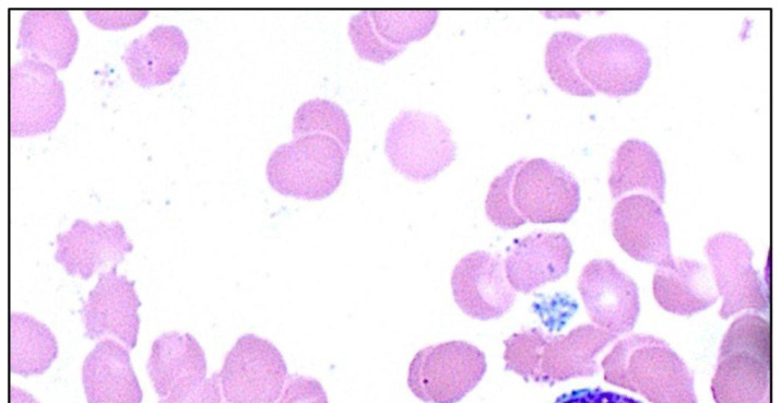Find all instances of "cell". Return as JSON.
Returning a JSON list of instances; mask_svg holds the SVG:
<instances>
[{"mask_svg": "<svg viewBox=\"0 0 781 403\" xmlns=\"http://www.w3.org/2000/svg\"><path fill=\"white\" fill-rule=\"evenodd\" d=\"M189 54L184 31L171 24H159L132 39L121 60L134 83L144 88L169 83L180 71Z\"/></svg>", "mask_w": 781, "mask_h": 403, "instance_id": "ac0fdd59", "label": "cell"}, {"mask_svg": "<svg viewBox=\"0 0 781 403\" xmlns=\"http://www.w3.org/2000/svg\"><path fill=\"white\" fill-rule=\"evenodd\" d=\"M450 283L461 311L481 321L504 316L517 296L506 277L500 256L484 250L461 258L452 270Z\"/></svg>", "mask_w": 781, "mask_h": 403, "instance_id": "4fadbf2b", "label": "cell"}, {"mask_svg": "<svg viewBox=\"0 0 781 403\" xmlns=\"http://www.w3.org/2000/svg\"><path fill=\"white\" fill-rule=\"evenodd\" d=\"M516 211L525 222L567 223L580 205V186L563 166L535 157L518 168L511 187Z\"/></svg>", "mask_w": 781, "mask_h": 403, "instance_id": "30bf717a", "label": "cell"}, {"mask_svg": "<svg viewBox=\"0 0 781 403\" xmlns=\"http://www.w3.org/2000/svg\"><path fill=\"white\" fill-rule=\"evenodd\" d=\"M656 303L678 316H693L718 300L709 269L696 260L675 259L674 265L658 266L652 281Z\"/></svg>", "mask_w": 781, "mask_h": 403, "instance_id": "7402d4cb", "label": "cell"}, {"mask_svg": "<svg viewBox=\"0 0 781 403\" xmlns=\"http://www.w3.org/2000/svg\"><path fill=\"white\" fill-rule=\"evenodd\" d=\"M347 33L358 57L371 62L386 63L405 49L386 43L378 35L368 10H362L350 17Z\"/></svg>", "mask_w": 781, "mask_h": 403, "instance_id": "f1b7e54d", "label": "cell"}, {"mask_svg": "<svg viewBox=\"0 0 781 403\" xmlns=\"http://www.w3.org/2000/svg\"><path fill=\"white\" fill-rule=\"evenodd\" d=\"M55 260L71 276L88 280L98 269L118 265L133 245L119 221L90 223L75 220L56 237Z\"/></svg>", "mask_w": 781, "mask_h": 403, "instance_id": "2e32d148", "label": "cell"}, {"mask_svg": "<svg viewBox=\"0 0 781 403\" xmlns=\"http://www.w3.org/2000/svg\"><path fill=\"white\" fill-rule=\"evenodd\" d=\"M523 161L514 162L496 176L485 199L486 216L501 229H513L526 223L516 211L511 197L512 181Z\"/></svg>", "mask_w": 781, "mask_h": 403, "instance_id": "83f0119b", "label": "cell"}, {"mask_svg": "<svg viewBox=\"0 0 781 403\" xmlns=\"http://www.w3.org/2000/svg\"><path fill=\"white\" fill-rule=\"evenodd\" d=\"M647 47L626 34H605L587 38L576 54L581 78L596 93L611 97L636 94L651 69Z\"/></svg>", "mask_w": 781, "mask_h": 403, "instance_id": "ba28073f", "label": "cell"}, {"mask_svg": "<svg viewBox=\"0 0 781 403\" xmlns=\"http://www.w3.org/2000/svg\"><path fill=\"white\" fill-rule=\"evenodd\" d=\"M487 370L485 354L465 341H449L418 351L407 371V387L426 403H457Z\"/></svg>", "mask_w": 781, "mask_h": 403, "instance_id": "8992f818", "label": "cell"}, {"mask_svg": "<svg viewBox=\"0 0 781 403\" xmlns=\"http://www.w3.org/2000/svg\"><path fill=\"white\" fill-rule=\"evenodd\" d=\"M612 232L632 259L656 266L674 265L668 224L652 197L630 194L618 200L612 211Z\"/></svg>", "mask_w": 781, "mask_h": 403, "instance_id": "9a60e30c", "label": "cell"}, {"mask_svg": "<svg viewBox=\"0 0 781 403\" xmlns=\"http://www.w3.org/2000/svg\"><path fill=\"white\" fill-rule=\"evenodd\" d=\"M553 403H641L630 396L600 388L572 390L558 396Z\"/></svg>", "mask_w": 781, "mask_h": 403, "instance_id": "d6a6232c", "label": "cell"}, {"mask_svg": "<svg viewBox=\"0 0 781 403\" xmlns=\"http://www.w3.org/2000/svg\"><path fill=\"white\" fill-rule=\"evenodd\" d=\"M384 153L405 178L427 181L455 159L457 145L449 127L437 115L403 109L389 123Z\"/></svg>", "mask_w": 781, "mask_h": 403, "instance_id": "5b68a950", "label": "cell"}, {"mask_svg": "<svg viewBox=\"0 0 781 403\" xmlns=\"http://www.w3.org/2000/svg\"><path fill=\"white\" fill-rule=\"evenodd\" d=\"M146 369L161 399L206 379L202 347L191 334L176 331L163 333L154 340Z\"/></svg>", "mask_w": 781, "mask_h": 403, "instance_id": "44dd1931", "label": "cell"}, {"mask_svg": "<svg viewBox=\"0 0 781 403\" xmlns=\"http://www.w3.org/2000/svg\"><path fill=\"white\" fill-rule=\"evenodd\" d=\"M370 17L378 35L388 44L404 47L426 37L435 27L439 12L435 10H371Z\"/></svg>", "mask_w": 781, "mask_h": 403, "instance_id": "4316f807", "label": "cell"}, {"mask_svg": "<svg viewBox=\"0 0 781 403\" xmlns=\"http://www.w3.org/2000/svg\"><path fill=\"white\" fill-rule=\"evenodd\" d=\"M608 187L614 199L632 190H641L663 203L665 175L656 151L642 140L624 141L612 158Z\"/></svg>", "mask_w": 781, "mask_h": 403, "instance_id": "603a6c76", "label": "cell"}, {"mask_svg": "<svg viewBox=\"0 0 781 403\" xmlns=\"http://www.w3.org/2000/svg\"><path fill=\"white\" fill-rule=\"evenodd\" d=\"M604 380L651 403H697L694 376L671 346L653 335L618 341L603 358Z\"/></svg>", "mask_w": 781, "mask_h": 403, "instance_id": "7a4b0ae2", "label": "cell"}, {"mask_svg": "<svg viewBox=\"0 0 781 403\" xmlns=\"http://www.w3.org/2000/svg\"><path fill=\"white\" fill-rule=\"evenodd\" d=\"M135 282L117 273V265L100 272L80 310L90 340L113 335L132 349L138 342L141 306Z\"/></svg>", "mask_w": 781, "mask_h": 403, "instance_id": "5bb4252c", "label": "cell"}, {"mask_svg": "<svg viewBox=\"0 0 781 403\" xmlns=\"http://www.w3.org/2000/svg\"><path fill=\"white\" fill-rule=\"evenodd\" d=\"M86 19L100 29L119 31L131 27L144 20L147 10H86Z\"/></svg>", "mask_w": 781, "mask_h": 403, "instance_id": "4dcf8cb0", "label": "cell"}, {"mask_svg": "<svg viewBox=\"0 0 781 403\" xmlns=\"http://www.w3.org/2000/svg\"><path fill=\"white\" fill-rule=\"evenodd\" d=\"M82 383L87 403H142L129 352L113 339L99 341L86 355Z\"/></svg>", "mask_w": 781, "mask_h": 403, "instance_id": "d6986e66", "label": "cell"}, {"mask_svg": "<svg viewBox=\"0 0 781 403\" xmlns=\"http://www.w3.org/2000/svg\"><path fill=\"white\" fill-rule=\"evenodd\" d=\"M222 390L218 372L204 381L180 389L162 398L158 403H221Z\"/></svg>", "mask_w": 781, "mask_h": 403, "instance_id": "f546056e", "label": "cell"}, {"mask_svg": "<svg viewBox=\"0 0 781 403\" xmlns=\"http://www.w3.org/2000/svg\"><path fill=\"white\" fill-rule=\"evenodd\" d=\"M572 252L564 233H532L508 247L504 260L506 277L516 292L529 294L567 274Z\"/></svg>", "mask_w": 781, "mask_h": 403, "instance_id": "e0dca14e", "label": "cell"}, {"mask_svg": "<svg viewBox=\"0 0 781 403\" xmlns=\"http://www.w3.org/2000/svg\"><path fill=\"white\" fill-rule=\"evenodd\" d=\"M67 99L57 70L22 56L9 71V131L12 138L51 132L61 120Z\"/></svg>", "mask_w": 781, "mask_h": 403, "instance_id": "52a82bcc", "label": "cell"}, {"mask_svg": "<svg viewBox=\"0 0 781 403\" xmlns=\"http://www.w3.org/2000/svg\"><path fill=\"white\" fill-rule=\"evenodd\" d=\"M346 155L333 137H297L272 151L265 166L267 180L282 195L321 200L341 185Z\"/></svg>", "mask_w": 781, "mask_h": 403, "instance_id": "277c9868", "label": "cell"}, {"mask_svg": "<svg viewBox=\"0 0 781 403\" xmlns=\"http://www.w3.org/2000/svg\"><path fill=\"white\" fill-rule=\"evenodd\" d=\"M585 39L578 33L555 32L546 44L544 61L548 76L558 88L571 95L592 97L595 92L576 67V54Z\"/></svg>", "mask_w": 781, "mask_h": 403, "instance_id": "d4e9b609", "label": "cell"}, {"mask_svg": "<svg viewBox=\"0 0 781 403\" xmlns=\"http://www.w3.org/2000/svg\"><path fill=\"white\" fill-rule=\"evenodd\" d=\"M58 343L50 329L36 318L10 315V370L29 377L44 374L58 356Z\"/></svg>", "mask_w": 781, "mask_h": 403, "instance_id": "cb8c5ba5", "label": "cell"}, {"mask_svg": "<svg viewBox=\"0 0 781 403\" xmlns=\"http://www.w3.org/2000/svg\"><path fill=\"white\" fill-rule=\"evenodd\" d=\"M761 403H769V398H767V399H766L765 401H762Z\"/></svg>", "mask_w": 781, "mask_h": 403, "instance_id": "e575fe53", "label": "cell"}, {"mask_svg": "<svg viewBox=\"0 0 781 403\" xmlns=\"http://www.w3.org/2000/svg\"><path fill=\"white\" fill-rule=\"evenodd\" d=\"M578 291L599 328L616 335L634 329L640 311L638 287L612 261H589L579 275Z\"/></svg>", "mask_w": 781, "mask_h": 403, "instance_id": "7c38bea8", "label": "cell"}, {"mask_svg": "<svg viewBox=\"0 0 781 403\" xmlns=\"http://www.w3.org/2000/svg\"><path fill=\"white\" fill-rule=\"evenodd\" d=\"M616 334L592 324H581L567 334L548 335L540 328L524 329L505 340V370L525 381L548 383L597 372L596 355Z\"/></svg>", "mask_w": 781, "mask_h": 403, "instance_id": "6da1fadb", "label": "cell"}, {"mask_svg": "<svg viewBox=\"0 0 781 403\" xmlns=\"http://www.w3.org/2000/svg\"><path fill=\"white\" fill-rule=\"evenodd\" d=\"M718 295L723 299L719 310L722 319L753 309L766 315L769 308L767 289L753 268L754 252L749 245L733 233H718L706 246Z\"/></svg>", "mask_w": 781, "mask_h": 403, "instance_id": "8fae6325", "label": "cell"}, {"mask_svg": "<svg viewBox=\"0 0 781 403\" xmlns=\"http://www.w3.org/2000/svg\"><path fill=\"white\" fill-rule=\"evenodd\" d=\"M11 403H38L32 395L17 387L10 389Z\"/></svg>", "mask_w": 781, "mask_h": 403, "instance_id": "836d02e7", "label": "cell"}, {"mask_svg": "<svg viewBox=\"0 0 781 403\" xmlns=\"http://www.w3.org/2000/svg\"><path fill=\"white\" fill-rule=\"evenodd\" d=\"M218 375L227 403H276L286 387L287 368L270 342L246 334L228 352Z\"/></svg>", "mask_w": 781, "mask_h": 403, "instance_id": "9c48e42d", "label": "cell"}, {"mask_svg": "<svg viewBox=\"0 0 781 403\" xmlns=\"http://www.w3.org/2000/svg\"><path fill=\"white\" fill-rule=\"evenodd\" d=\"M276 403H329L322 386L315 379L291 376Z\"/></svg>", "mask_w": 781, "mask_h": 403, "instance_id": "1f68e13d", "label": "cell"}, {"mask_svg": "<svg viewBox=\"0 0 781 403\" xmlns=\"http://www.w3.org/2000/svg\"><path fill=\"white\" fill-rule=\"evenodd\" d=\"M770 333L756 313L736 318L724 334L711 392L715 403H761L768 396Z\"/></svg>", "mask_w": 781, "mask_h": 403, "instance_id": "3957f363", "label": "cell"}, {"mask_svg": "<svg viewBox=\"0 0 781 403\" xmlns=\"http://www.w3.org/2000/svg\"><path fill=\"white\" fill-rule=\"evenodd\" d=\"M294 138L321 133L336 139L348 153L352 127L344 108L338 103L315 97L300 104L293 116Z\"/></svg>", "mask_w": 781, "mask_h": 403, "instance_id": "484cf974", "label": "cell"}, {"mask_svg": "<svg viewBox=\"0 0 781 403\" xmlns=\"http://www.w3.org/2000/svg\"><path fill=\"white\" fill-rule=\"evenodd\" d=\"M78 44V28L67 10H27L20 19L16 49L57 71L70 66Z\"/></svg>", "mask_w": 781, "mask_h": 403, "instance_id": "ffe728a7", "label": "cell"}]
</instances>
